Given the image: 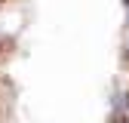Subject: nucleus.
Segmentation results:
<instances>
[{"instance_id": "f257e3e1", "label": "nucleus", "mask_w": 129, "mask_h": 123, "mask_svg": "<svg viewBox=\"0 0 129 123\" xmlns=\"http://www.w3.org/2000/svg\"><path fill=\"white\" fill-rule=\"evenodd\" d=\"M117 123H129V120H126V117H123V120H117Z\"/></svg>"}, {"instance_id": "f03ea898", "label": "nucleus", "mask_w": 129, "mask_h": 123, "mask_svg": "<svg viewBox=\"0 0 129 123\" xmlns=\"http://www.w3.org/2000/svg\"><path fill=\"white\" fill-rule=\"evenodd\" d=\"M123 3H126V6H129V0H123Z\"/></svg>"}]
</instances>
